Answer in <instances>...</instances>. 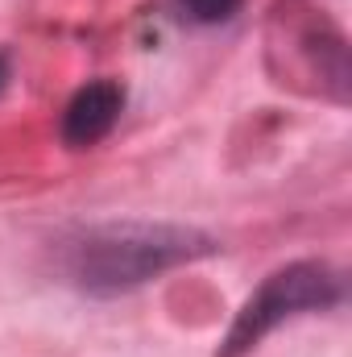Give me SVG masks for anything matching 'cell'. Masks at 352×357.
Here are the masks:
<instances>
[{
	"instance_id": "3957f363",
	"label": "cell",
	"mask_w": 352,
	"mask_h": 357,
	"mask_svg": "<svg viewBox=\"0 0 352 357\" xmlns=\"http://www.w3.org/2000/svg\"><path fill=\"white\" fill-rule=\"evenodd\" d=\"M120 112H125V88L112 79H95L71 96V104L63 112V142L71 150H88L116 129Z\"/></svg>"
},
{
	"instance_id": "6da1fadb",
	"label": "cell",
	"mask_w": 352,
	"mask_h": 357,
	"mask_svg": "<svg viewBox=\"0 0 352 357\" xmlns=\"http://www.w3.org/2000/svg\"><path fill=\"white\" fill-rule=\"evenodd\" d=\"M216 241L182 225H95L67 245V274L88 295H120L166 270L207 258Z\"/></svg>"
},
{
	"instance_id": "7a4b0ae2",
	"label": "cell",
	"mask_w": 352,
	"mask_h": 357,
	"mask_svg": "<svg viewBox=\"0 0 352 357\" xmlns=\"http://www.w3.org/2000/svg\"><path fill=\"white\" fill-rule=\"evenodd\" d=\"M344 299V278L328 262H290L273 270L262 287L249 295V303L237 312L220 357H241L249 354L265 333H273L282 320L303 316V312H323Z\"/></svg>"
},
{
	"instance_id": "277c9868",
	"label": "cell",
	"mask_w": 352,
	"mask_h": 357,
	"mask_svg": "<svg viewBox=\"0 0 352 357\" xmlns=\"http://www.w3.org/2000/svg\"><path fill=\"white\" fill-rule=\"evenodd\" d=\"M178 4L195 25H224V21H232L241 13L245 0H178Z\"/></svg>"
}]
</instances>
